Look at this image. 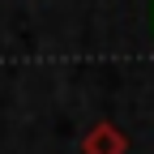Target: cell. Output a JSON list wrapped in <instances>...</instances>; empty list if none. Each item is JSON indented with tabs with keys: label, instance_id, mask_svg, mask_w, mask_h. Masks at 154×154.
Masks as SVG:
<instances>
[{
	"label": "cell",
	"instance_id": "1",
	"mask_svg": "<svg viewBox=\"0 0 154 154\" xmlns=\"http://www.w3.org/2000/svg\"><path fill=\"white\" fill-rule=\"evenodd\" d=\"M82 154H128V137L120 128H116L111 120H99L86 128L82 137Z\"/></svg>",
	"mask_w": 154,
	"mask_h": 154
}]
</instances>
